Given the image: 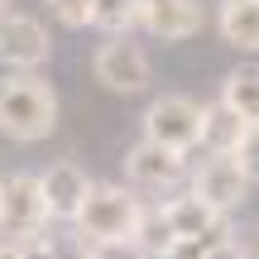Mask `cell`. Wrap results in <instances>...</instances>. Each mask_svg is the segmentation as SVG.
I'll list each match as a JSON object with an SVG mask.
<instances>
[{"mask_svg": "<svg viewBox=\"0 0 259 259\" xmlns=\"http://www.w3.org/2000/svg\"><path fill=\"white\" fill-rule=\"evenodd\" d=\"M206 250H211V240H202V235H178V245L163 259H206Z\"/></svg>", "mask_w": 259, "mask_h": 259, "instance_id": "obj_20", "label": "cell"}, {"mask_svg": "<svg viewBox=\"0 0 259 259\" xmlns=\"http://www.w3.org/2000/svg\"><path fill=\"white\" fill-rule=\"evenodd\" d=\"M206 10L202 0H139V29L163 44H183V38L202 34Z\"/></svg>", "mask_w": 259, "mask_h": 259, "instance_id": "obj_8", "label": "cell"}, {"mask_svg": "<svg viewBox=\"0 0 259 259\" xmlns=\"http://www.w3.org/2000/svg\"><path fill=\"white\" fill-rule=\"evenodd\" d=\"M168 221L178 226V235H226V211H216L206 197L187 192V197H173V202H163Z\"/></svg>", "mask_w": 259, "mask_h": 259, "instance_id": "obj_11", "label": "cell"}, {"mask_svg": "<svg viewBox=\"0 0 259 259\" xmlns=\"http://www.w3.org/2000/svg\"><path fill=\"white\" fill-rule=\"evenodd\" d=\"M202 120H206V106H197L192 96H183V92H163V96H154L149 111H144V135L187 154V149L202 144Z\"/></svg>", "mask_w": 259, "mask_h": 259, "instance_id": "obj_5", "label": "cell"}, {"mask_svg": "<svg viewBox=\"0 0 259 259\" xmlns=\"http://www.w3.org/2000/svg\"><path fill=\"white\" fill-rule=\"evenodd\" d=\"M82 259H154V254H149L135 235H125V240H87Z\"/></svg>", "mask_w": 259, "mask_h": 259, "instance_id": "obj_17", "label": "cell"}, {"mask_svg": "<svg viewBox=\"0 0 259 259\" xmlns=\"http://www.w3.org/2000/svg\"><path fill=\"white\" fill-rule=\"evenodd\" d=\"M48 10L63 29H87L96 19V0H48Z\"/></svg>", "mask_w": 259, "mask_h": 259, "instance_id": "obj_18", "label": "cell"}, {"mask_svg": "<svg viewBox=\"0 0 259 259\" xmlns=\"http://www.w3.org/2000/svg\"><path fill=\"white\" fill-rule=\"evenodd\" d=\"M44 178V192H48V206H53V221H77L82 216V206H87V197H92V178L82 173V168L72 163V158H58L48 173H38Z\"/></svg>", "mask_w": 259, "mask_h": 259, "instance_id": "obj_10", "label": "cell"}, {"mask_svg": "<svg viewBox=\"0 0 259 259\" xmlns=\"http://www.w3.org/2000/svg\"><path fill=\"white\" fill-rule=\"evenodd\" d=\"M0 130L15 144H38L58 130V92L34 72H15L5 77L0 92Z\"/></svg>", "mask_w": 259, "mask_h": 259, "instance_id": "obj_1", "label": "cell"}, {"mask_svg": "<svg viewBox=\"0 0 259 259\" xmlns=\"http://www.w3.org/2000/svg\"><path fill=\"white\" fill-rule=\"evenodd\" d=\"M135 240L144 245V250L154 254V259H163V254H168V250H173V245H178V226L168 221V211H163V206H158V211H144V221H139Z\"/></svg>", "mask_w": 259, "mask_h": 259, "instance_id": "obj_15", "label": "cell"}, {"mask_svg": "<svg viewBox=\"0 0 259 259\" xmlns=\"http://www.w3.org/2000/svg\"><path fill=\"white\" fill-rule=\"evenodd\" d=\"M48 216H53V206H48L44 178H34V173L5 178V187H0V231H5V240L24 245L34 235H44Z\"/></svg>", "mask_w": 259, "mask_h": 259, "instance_id": "obj_3", "label": "cell"}, {"mask_svg": "<svg viewBox=\"0 0 259 259\" xmlns=\"http://www.w3.org/2000/svg\"><path fill=\"white\" fill-rule=\"evenodd\" d=\"M235 158H240V168L259 183V125H250V135H245V144L235 149Z\"/></svg>", "mask_w": 259, "mask_h": 259, "instance_id": "obj_19", "label": "cell"}, {"mask_svg": "<svg viewBox=\"0 0 259 259\" xmlns=\"http://www.w3.org/2000/svg\"><path fill=\"white\" fill-rule=\"evenodd\" d=\"M216 29L231 48L240 53H259V0H221Z\"/></svg>", "mask_w": 259, "mask_h": 259, "instance_id": "obj_13", "label": "cell"}, {"mask_svg": "<svg viewBox=\"0 0 259 259\" xmlns=\"http://www.w3.org/2000/svg\"><path fill=\"white\" fill-rule=\"evenodd\" d=\"M19 259H63V254H58V245H53V240L34 235V240H24V245H19Z\"/></svg>", "mask_w": 259, "mask_h": 259, "instance_id": "obj_21", "label": "cell"}, {"mask_svg": "<svg viewBox=\"0 0 259 259\" xmlns=\"http://www.w3.org/2000/svg\"><path fill=\"white\" fill-rule=\"evenodd\" d=\"M206 259H250V254H245V245H240V240L221 235V240H211V250H206Z\"/></svg>", "mask_w": 259, "mask_h": 259, "instance_id": "obj_22", "label": "cell"}, {"mask_svg": "<svg viewBox=\"0 0 259 259\" xmlns=\"http://www.w3.org/2000/svg\"><path fill=\"white\" fill-rule=\"evenodd\" d=\"M96 29L106 34H130L139 24V0H96Z\"/></svg>", "mask_w": 259, "mask_h": 259, "instance_id": "obj_16", "label": "cell"}, {"mask_svg": "<svg viewBox=\"0 0 259 259\" xmlns=\"http://www.w3.org/2000/svg\"><path fill=\"white\" fill-rule=\"evenodd\" d=\"M0 53H5V63L15 67V72H34L38 63H48V53H53V38H48V29L38 24L34 15H10V10H5Z\"/></svg>", "mask_w": 259, "mask_h": 259, "instance_id": "obj_9", "label": "cell"}, {"mask_svg": "<svg viewBox=\"0 0 259 259\" xmlns=\"http://www.w3.org/2000/svg\"><path fill=\"white\" fill-rule=\"evenodd\" d=\"M221 101L235 106L250 125H259V67H235L221 82Z\"/></svg>", "mask_w": 259, "mask_h": 259, "instance_id": "obj_14", "label": "cell"}, {"mask_svg": "<svg viewBox=\"0 0 259 259\" xmlns=\"http://www.w3.org/2000/svg\"><path fill=\"white\" fill-rule=\"evenodd\" d=\"M250 183H254V178L240 168V158H235V154H211V158L192 173V192L206 197L216 211H235V206H245Z\"/></svg>", "mask_w": 259, "mask_h": 259, "instance_id": "obj_6", "label": "cell"}, {"mask_svg": "<svg viewBox=\"0 0 259 259\" xmlns=\"http://www.w3.org/2000/svg\"><path fill=\"white\" fill-rule=\"evenodd\" d=\"M139 221H144V206H139V197L130 192V187H115V183H96L92 197H87L82 216H77V235H87V240H125V235L139 231Z\"/></svg>", "mask_w": 259, "mask_h": 259, "instance_id": "obj_2", "label": "cell"}, {"mask_svg": "<svg viewBox=\"0 0 259 259\" xmlns=\"http://www.w3.org/2000/svg\"><path fill=\"white\" fill-rule=\"evenodd\" d=\"M5 10H10V0H5Z\"/></svg>", "mask_w": 259, "mask_h": 259, "instance_id": "obj_23", "label": "cell"}, {"mask_svg": "<svg viewBox=\"0 0 259 259\" xmlns=\"http://www.w3.org/2000/svg\"><path fill=\"white\" fill-rule=\"evenodd\" d=\"M125 178L130 187H144V192H163L183 178V149L173 144H158V139H139L135 149L125 154Z\"/></svg>", "mask_w": 259, "mask_h": 259, "instance_id": "obj_7", "label": "cell"}, {"mask_svg": "<svg viewBox=\"0 0 259 259\" xmlns=\"http://www.w3.org/2000/svg\"><path fill=\"white\" fill-rule=\"evenodd\" d=\"M92 77L106 87V92H115V96H139V92H149V82H154V63H149V53L130 34H111L92 53Z\"/></svg>", "mask_w": 259, "mask_h": 259, "instance_id": "obj_4", "label": "cell"}, {"mask_svg": "<svg viewBox=\"0 0 259 259\" xmlns=\"http://www.w3.org/2000/svg\"><path fill=\"white\" fill-rule=\"evenodd\" d=\"M245 135H250V120H245L235 106H226V101H211V106H206L202 144L211 149V154H235V149L245 144Z\"/></svg>", "mask_w": 259, "mask_h": 259, "instance_id": "obj_12", "label": "cell"}]
</instances>
